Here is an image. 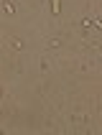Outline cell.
I'll list each match as a JSON object with an SVG mask.
<instances>
[{"mask_svg":"<svg viewBox=\"0 0 102 135\" xmlns=\"http://www.w3.org/2000/svg\"><path fill=\"white\" fill-rule=\"evenodd\" d=\"M61 46H64V38L61 36H49L46 38V49H49V51H56V49H61Z\"/></svg>","mask_w":102,"mask_h":135,"instance_id":"2","label":"cell"},{"mask_svg":"<svg viewBox=\"0 0 102 135\" xmlns=\"http://www.w3.org/2000/svg\"><path fill=\"white\" fill-rule=\"evenodd\" d=\"M3 97H5V87L0 84V102H3Z\"/></svg>","mask_w":102,"mask_h":135,"instance_id":"5","label":"cell"},{"mask_svg":"<svg viewBox=\"0 0 102 135\" xmlns=\"http://www.w3.org/2000/svg\"><path fill=\"white\" fill-rule=\"evenodd\" d=\"M8 49H10L13 54H23L26 51V41H23L21 36H10L8 38Z\"/></svg>","mask_w":102,"mask_h":135,"instance_id":"1","label":"cell"},{"mask_svg":"<svg viewBox=\"0 0 102 135\" xmlns=\"http://www.w3.org/2000/svg\"><path fill=\"white\" fill-rule=\"evenodd\" d=\"M0 5H3V13L5 15H13L15 10H18V8H15V0H3Z\"/></svg>","mask_w":102,"mask_h":135,"instance_id":"3","label":"cell"},{"mask_svg":"<svg viewBox=\"0 0 102 135\" xmlns=\"http://www.w3.org/2000/svg\"><path fill=\"white\" fill-rule=\"evenodd\" d=\"M92 31H102V15H92Z\"/></svg>","mask_w":102,"mask_h":135,"instance_id":"4","label":"cell"}]
</instances>
